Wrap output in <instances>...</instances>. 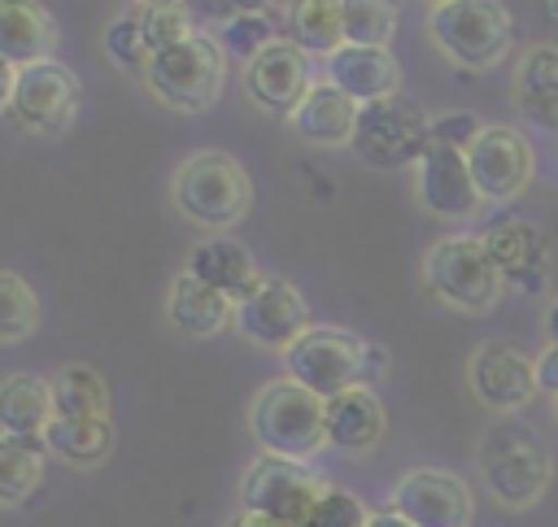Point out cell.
Here are the masks:
<instances>
[{"instance_id":"cell-27","label":"cell","mask_w":558,"mask_h":527,"mask_svg":"<svg viewBox=\"0 0 558 527\" xmlns=\"http://www.w3.org/2000/svg\"><path fill=\"white\" fill-rule=\"evenodd\" d=\"M48 444L39 436H9L0 431V510L22 505L44 483Z\"/></svg>"},{"instance_id":"cell-17","label":"cell","mask_w":558,"mask_h":527,"mask_svg":"<svg viewBox=\"0 0 558 527\" xmlns=\"http://www.w3.org/2000/svg\"><path fill=\"white\" fill-rule=\"evenodd\" d=\"M484 248L497 266V274L523 292H536L549 274V244L545 235L532 226V222H519V218H506V222H493L484 226Z\"/></svg>"},{"instance_id":"cell-40","label":"cell","mask_w":558,"mask_h":527,"mask_svg":"<svg viewBox=\"0 0 558 527\" xmlns=\"http://www.w3.org/2000/svg\"><path fill=\"white\" fill-rule=\"evenodd\" d=\"M366 527H414V523H405L397 510H371V523Z\"/></svg>"},{"instance_id":"cell-43","label":"cell","mask_w":558,"mask_h":527,"mask_svg":"<svg viewBox=\"0 0 558 527\" xmlns=\"http://www.w3.org/2000/svg\"><path fill=\"white\" fill-rule=\"evenodd\" d=\"M554 418H558V396H554Z\"/></svg>"},{"instance_id":"cell-26","label":"cell","mask_w":558,"mask_h":527,"mask_svg":"<svg viewBox=\"0 0 558 527\" xmlns=\"http://www.w3.org/2000/svg\"><path fill=\"white\" fill-rule=\"evenodd\" d=\"M44 444H48V457H61L65 466H100L109 453H113V422L109 414L105 418H52L48 431H44Z\"/></svg>"},{"instance_id":"cell-29","label":"cell","mask_w":558,"mask_h":527,"mask_svg":"<svg viewBox=\"0 0 558 527\" xmlns=\"http://www.w3.org/2000/svg\"><path fill=\"white\" fill-rule=\"evenodd\" d=\"M52 405L61 418H105L109 414V383L96 366L70 361L52 370Z\"/></svg>"},{"instance_id":"cell-23","label":"cell","mask_w":558,"mask_h":527,"mask_svg":"<svg viewBox=\"0 0 558 527\" xmlns=\"http://www.w3.org/2000/svg\"><path fill=\"white\" fill-rule=\"evenodd\" d=\"M166 318L174 331L205 340V335L227 331V322H235V305L222 292H214L209 283H201L192 270H179L166 292Z\"/></svg>"},{"instance_id":"cell-12","label":"cell","mask_w":558,"mask_h":527,"mask_svg":"<svg viewBox=\"0 0 558 527\" xmlns=\"http://www.w3.org/2000/svg\"><path fill=\"white\" fill-rule=\"evenodd\" d=\"M240 83H244V96H248L262 113H270V118H292L296 105L305 100V91L314 87L310 52L296 48L288 35H279V39H270L262 52H253V57L244 61Z\"/></svg>"},{"instance_id":"cell-8","label":"cell","mask_w":558,"mask_h":527,"mask_svg":"<svg viewBox=\"0 0 558 527\" xmlns=\"http://www.w3.org/2000/svg\"><path fill=\"white\" fill-rule=\"evenodd\" d=\"M371 348L349 327H310L283 348V370L314 396H336L371 379Z\"/></svg>"},{"instance_id":"cell-34","label":"cell","mask_w":558,"mask_h":527,"mask_svg":"<svg viewBox=\"0 0 558 527\" xmlns=\"http://www.w3.org/2000/svg\"><path fill=\"white\" fill-rule=\"evenodd\" d=\"M366 523H371V510L353 492L327 483V492L318 497V505L310 510V518L301 527H366Z\"/></svg>"},{"instance_id":"cell-30","label":"cell","mask_w":558,"mask_h":527,"mask_svg":"<svg viewBox=\"0 0 558 527\" xmlns=\"http://www.w3.org/2000/svg\"><path fill=\"white\" fill-rule=\"evenodd\" d=\"M100 48H105V57H109L118 70H131V74L144 78L148 61H153L148 30H144V13L131 9V4H126L122 13H113L109 26H105V35H100Z\"/></svg>"},{"instance_id":"cell-3","label":"cell","mask_w":558,"mask_h":527,"mask_svg":"<svg viewBox=\"0 0 558 527\" xmlns=\"http://www.w3.org/2000/svg\"><path fill=\"white\" fill-rule=\"evenodd\" d=\"M475 462H480L484 488L506 510H532L549 492V479H554L549 449L519 422L488 427L480 449H475Z\"/></svg>"},{"instance_id":"cell-37","label":"cell","mask_w":558,"mask_h":527,"mask_svg":"<svg viewBox=\"0 0 558 527\" xmlns=\"http://www.w3.org/2000/svg\"><path fill=\"white\" fill-rule=\"evenodd\" d=\"M536 392L558 396V344H545L536 357Z\"/></svg>"},{"instance_id":"cell-2","label":"cell","mask_w":558,"mask_h":527,"mask_svg":"<svg viewBox=\"0 0 558 527\" xmlns=\"http://www.w3.org/2000/svg\"><path fill=\"white\" fill-rule=\"evenodd\" d=\"M248 431L262 444V453L310 462L327 449V401L301 388L296 379H275L253 396Z\"/></svg>"},{"instance_id":"cell-20","label":"cell","mask_w":558,"mask_h":527,"mask_svg":"<svg viewBox=\"0 0 558 527\" xmlns=\"http://www.w3.org/2000/svg\"><path fill=\"white\" fill-rule=\"evenodd\" d=\"M384 427H388V409L371 383H357V388L327 396V444L331 449L366 453L384 440Z\"/></svg>"},{"instance_id":"cell-28","label":"cell","mask_w":558,"mask_h":527,"mask_svg":"<svg viewBox=\"0 0 558 527\" xmlns=\"http://www.w3.org/2000/svg\"><path fill=\"white\" fill-rule=\"evenodd\" d=\"M288 39L310 57H331L344 48V13L340 0H292L288 4Z\"/></svg>"},{"instance_id":"cell-1","label":"cell","mask_w":558,"mask_h":527,"mask_svg":"<svg viewBox=\"0 0 558 527\" xmlns=\"http://www.w3.org/2000/svg\"><path fill=\"white\" fill-rule=\"evenodd\" d=\"M170 200H174V209L192 226L222 235V231H231L248 213L253 179H248V170L231 152L201 148V152L183 157L179 170L170 174Z\"/></svg>"},{"instance_id":"cell-9","label":"cell","mask_w":558,"mask_h":527,"mask_svg":"<svg viewBox=\"0 0 558 527\" xmlns=\"http://www.w3.org/2000/svg\"><path fill=\"white\" fill-rule=\"evenodd\" d=\"M323 492H327V483L305 462L279 457V453H257L248 462V470L240 475V510L279 518L288 527H301Z\"/></svg>"},{"instance_id":"cell-33","label":"cell","mask_w":558,"mask_h":527,"mask_svg":"<svg viewBox=\"0 0 558 527\" xmlns=\"http://www.w3.org/2000/svg\"><path fill=\"white\" fill-rule=\"evenodd\" d=\"M270 39H279V35H275L270 13H244V17L227 22V26H222V35H218L222 52H231V57H240V61H248L253 52H262Z\"/></svg>"},{"instance_id":"cell-15","label":"cell","mask_w":558,"mask_h":527,"mask_svg":"<svg viewBox=\"0 0 558 527\" xmlns=\"http://www.w3.org/2000/svg\"><path fill=\"white\" fill-rule=\"evenodd\" d=\"M414 196L432 218H445V222H471L484 209V196L466 166V152L436 144V139L414 166Z\"/></svg>"},{"instance_id":"cell-35","label":"cell","mask_w":558,"mask_h":527,"mask_svg":"<svg viewBox=\"0 0 558 527\" xmlns=\"http://www.w3.org/2000/svg\"><path fill=\"white\" fill-rule=\"evenodd\" d=\"M192 9L196 22H214V26H227L244 13H270L279 0H183Z\"/></svg>"},{"instance_id":"cell-6","label":"cell","mask_w":558,"mask_h":527,"mask_svg":"<svg viewBox=\"0 0 558 527\" xmlns=\"http://www.w3.org/2000/svg\"><path fill=\"white\" fill-rule=\"evenodd\" d=\"M423 283L440 305H449L458 314H488L506 287V279L497 274L480 235L436 240L423 253Z\"/></svg>"},{"instance_id":"cell-44","label":"cell","mask_w":558,"mask_h":527,"mask_svg":"<svg viewBox=\"0 0 558 527\" xmlns=\"http://www.w3.org/2000/svg\"><path fill=\"white\" fill-rule=\"evenodd\" d=\"M427 4H440V0H427Z\"/></svg>"},{"instance_id":"cell-41","label":"cell","mask_w":558,"mask_h":527,"mask_svg":"<svg viewBox=\"0 0 558 527\" xmlns=\"http://www.w3.org/2000/svg\"><path fill=\"white\" fill-rule=\"evenodd\" d=\"M545 335H549V344H558V296L545 309Z\"/></svg>"},{"instance_id":"cell-16","label":"cell","mask_w":558,"mask_h":527,"mask_svg":"<svg viewBox=\"0 0 558 527\" xmlns=\"http://www.w3.org/2000/svg\"><path fill=\"white\" fill-rule=\"evenodd\" d=\"M471 396L493 414H514L536 396V357L519 353L514 344L488 340L466 361Z\"/></svg>"},{"instance_id":"cell-36","label":"cell","mask_w":558,"mask_h":527,"mask_svg":"<svg viewBox=\"0 0 558 527\" xmlns=\"http://www.w3.org/2000/svg\"><path fill=\"white\" fill-rule=\"evenodd\" d=\"M480 118L475 113H466V109H453V113H440L436 122H432V139L436 144H449V148H471V139L480 135Z\"/></svg>"},{"instance_id":"cell-39","label":"cell","mask_w":558,"mask_h":527,"mask_svg":"<svg viewBox=\"0 0 558 527\" xmlns=\"http://www.w3.org/2000/svg\"><path fill=\"white\" fill-rule=\"evenodd\" d=\"M13 78H17V65H9L0 57V113H9V96H13Z\"/></svg>"},{"instance_id":"cell-19","label":"cell","mask_w":558,"mask_h":527,"mask_svg":"<svg viewBox=\"0 0 558 527\" xmlns=\"http://www.w3.org/2000/svg\"><path fill=\"white\" fill-rule=\"evenodd\" d=\"M187 270H192L201 283H209L214 292H222L231 305L244 301V296L266 279L262 266H257V257H253L240 240H231V235H209V240L192 244Z\"/></svg>"},{"instance_id":"cell-7","label":"cell","mask_w":558,"mask_h":527,"mask_svg":"<svg viewBox=\"0 0 558 527\" xmlns=\"http://www.w3.org/2000/svg\"><path fill=\"white\" fill-rule=\"evenodd\" d=\"M349 148L375 170H414L418 157L432 148V118L401 91L366 100L357 109Z\"/></svg>"},{"instance_id":"cell-18","label":"cell","mask_w":558,"mask_h":527,"mask_svg":"<svg viewBox=\"0 0 558 527\" xmlns=\"http://www.w3.org/2000/svg\"><path fill=\"white\" fill-rule=\"evenodd\" d=\"M357 100L349 91H340L331 78H318L305 100L296 105V113L288 118L296 139L314 144V148H344L353 139V126H357Z\"/></svg>"},{"instance_id":"cell-21","label":"cell","mask_w":558,"mask_h":527,"mask_svg":"<svg viewBox=\"0 0 558 527\" xmlns=\"http://www.w3.org/2000/svg\"><path fill=\"white\" fill-rule=\"evenodd\" d=\"M514 109L541 131H558V48L532 44L514 65Z\"/></svg>"},{"instance_id":"cell-24","label":"cell","mask_w":558,"mask_h":527,"mask_svg":"<svg viewBox=\"0 0 558 527\" xmlns=\"http://www.w3.org/2000/svg\"><path fill=\"white\" fill-rule=\"evenodd\" d=\"M57 52V22L39 0H0V57L31 65Z\"/></svg>"},{"instance_id":"cell-11","label":"cell","mask_w":558,"mask_h":527,"mask_svg":"<svg viewBox=\"0 0 558 527\" xmlns=\"http://www.w3.org/2000/svg\"><path fill=\"white\" fill-rule=\"evenodd\" d=\"M466 166L471 179L484 196V205H506L519 200L536 174V157L532 144L523 139V131L506 126V122H484L480 135L466 148Z\"/></svg>"},{"instance_id":"cell-31","label":"cell","mask_w":558,"mask_h":527,"mask_svg":"<svg viewBox=\"0 0 558 527\" xmlns=\"http://www.w3.org/2000/svg\"><path fill=\"white\" fill-rule=\"evenodd\" d=\"M35 327H39L35 287L22 274L0 270V344H22L35 335Z\"/></svg>"},{"instance_id":"cell-13","label":"cell","mask_w":558,"mask_h":527,"mask_svg":"<svg viewBox=\"0 0 558 527\" xmlns=\"http://www.w3.org/2000/svg\"><path fill=\"white\" fill-rule=\"evenodd\" d=\"M248 344L257 348H270V353H283L296 335H305L314 322H310V305L305 296L296 292V283L279 279V274H266L244 301H235V322H231Z\"/></svg>"},{"instance_id":"cell-32","label":"cell","mask_w":558,"mask_h":527,"mask_svg":"<svg viewBox=\"0 0 558 527\" xmlns=\"http://www.w3.org/2000/svg\"><path fill=\"white\" fill-rule=\"evenodd\" d=\"M344 13V44L388 48L397 35V0H340Z\"/></svg>"},{"instance_id":"cell-10","label":"cell","mask_w":558,"mask_h":527,"mask_svg":"<svg viewBox=\"0 0 558 527\" xmlns=\"http://www.w3.org/2000/svg\"><path fill=\"white\" fill-rule=\"evenodd\" d=\"M78 78L70 65L44 57L31 65H17L9 118L31 135H65L78 118Z\"/></svg>"},{"instance_id":"cell-38","label":"cell","mask_w":558,"mask_h":527,"mask_svg":"<svg viewBox=\"0 0 558 527\" xmlns=\"http://www.w3.org/2000/svg\"><path fill=\"white\" fill-rule=\"evenodd\" d=\"M227 527H288V523H279V518H266V514H253V510H240Z\"/></svg>"},{"instance_id":"cell-14","label":"cell","mask_w":558,"mask_h":527,"mask_svg":"<svg viewBox=\"0 0 558 527\" xmlns=\"http://www.w3.org/2000/svg\"><path fill=\"white\" fill-rule=\"evenodd\" d=\"M388 510H397L414 527H471L475 497H471V483L462 475L418 466V470L397 479V488L388 497Z\"/></svg>"},{"instance_id":"cell-4","label":"cell","mask_w":558,"mask_h":527,"mask_svg":"<svg viewBox=\"0 0 558 527\" xmlns=\"http://www.w3.org/2000/svg\"><path fill=\"white\" fill-rule=\"evenodd\" d=\"M427 35L458 70H493L510 52L514 17L501 0H440L427 13Z\"/></svg>"},{"instance_id":"cell-5","label":"cell","mask_w":558,"mask_h":527,"mask_svg":"<svg viewBox=\"0 0 558 527\" xmlns=\"http://www.w3.org/2000/svg\"><path fill=\"white\" fill-rule=\"evenodd\" d=\"M148 91L174 113H205L227 83V52L214 35L196 30L183 44L157 52L144 70Z\"/></svg>"},{"instance_id":"cell-42","label":"cell","mask_w":558,"mask_h":527,"mask_svg":"<svg viewBox=\"0 0 558 527\" xmlns=\"http://www.w3.org/2000/svg\"><path fill=\"white\" fill-rule=\"evenodd\" d=\"M131 9H166V4H183V0H126Z\"/></svg>"},{"instance_id":"cell-22","label":"cell","mask_w":558,"mask_h":527,"mask_svg":"<svg viewBox=\"0 0 558 527\" xmlns=\"http://www.w3.org/2000/svg\"><path fill=\"white\" fill-rule=\"evenodd\" d=\"M327 78L349 91L357 105L379 100L401 91V65L388 48H362V44H344L340 52L327 57Z\"/></svg>"},{"instance_id":"cell-25","label":"cell","mask_w":558,"mask_h":527,"mask_svg":"<svg viewBox=\"0 0 558 527\" xmlns=\"http://www.w3.org/2000/svg\"><path fill=\"white\" fill-rule=\"evenodd\" d=\"M52 418H57L52 379L26 375V370L0 379V431H9V436H39L44 440Z\"/></svg>"}]
</instances>
